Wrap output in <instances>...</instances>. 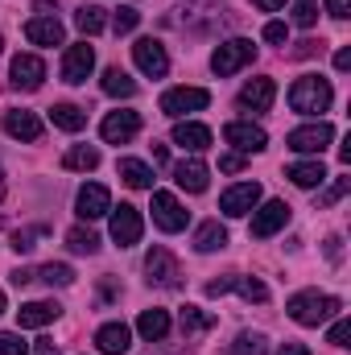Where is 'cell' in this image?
Listing matches in <instances>:
<instances>
[{"label":"cell","mask_w":351,"mask_h":355,"mask_svg":"<svg viewBox=\"0 0 351 355\" xmlns=\"http://www.w3.org/2000/svg\"><path fill=\"white\" fill-rule=\"evenodd\" d=\"M289 37V29H285V21H268L264 25V42H273V46H281Z\"/></svg>","instance_id":"obj_43"},{"label":"cell","mask_w":351,"mask_h":355,"mask_svg":"<svg viewBox=\"0 0 351 355\" xmlns=\"http://www.w3.org/2000/svg\"><path fill=\"white\" fill-rule=\"evenodd\" d=\"M116 174L124 178L132 190H149V186H153V170H149L145 162H137V157H120V162H116Z\"/></svg>","instance_id":"obj_27"},{"label":"cell","mask_w":351,"mask_h":355,"mask_svg":"<svg viewBox=\"0 0 351 355\" xmlns=\"http://www.w3.org/2000/svg\"><path fill=\"white\" fill-rule=\"evenodd\" d=\"M323 50V42H314V37H306V42H298L293 50H289V58H314Z\"/></svg>","instance_id":"obj_44"},{"label":"cell","mask_w":351,"mask_h":355,"mask_svg":"<svg viewBox=\"0 0 351 355\" xmlns=\"http://www.w3.org/2000/svg\"><path fill=\"white\" fill-rule=\"evenodd\" d=\"M327 257L339 265V257H343V248H339V236H331V240H327Z\"/></svg>","instance_id":"obj_48"},{"label":"cell","mask_w":351,"mask_h":355,"mask_svg":"<svg viewBox=\"0 0 351 355\" xmlns=\"http://www.w3.org/2000/svg\"><path fill=\"white\" fill-rule=\"evenodd\" d=\"M285 223H289V202L268 198L261 211H252V227H248V232H252L257 240H268V236H277Z\"/></svg>","instance_id":"obj_10"},{"label":"cell","mask_w":351,"mask_h":355,"mask_svg":"<svg viewBox=\"0 0 351 355\" xmlns=\"http://www.w3.org/2000/svg\"><path fill=\"white\" fill-rule=\"evenodd\" d=\"M103 91L116 95V99H128V95H137V79H128V71H120V67H108L103 71Z\"/></svg>","instance_id":"obj_30"},{"label":"cell","mask_w":351,"mask_h":355,"mask_svg":"<svg viewBox=\"0 0 351 355\" xmlns=\"http://www.w3.org/2000/svg\"><path fill=\"white\" fill-rule=\"evenodd\" d=\"M95 347L103 355H124L132 347V331H128L124 322H103V327L95 331Z\"/></svg>","instance_id":"obj_18"},{"label":"cell","mask_w":351,"mask_h":355,"mask_svg":"<svg viewBox=\"0 0 351 355\" xmlns=\"http://www.w3.org/2000/svg\"><path fill=\"white\" fill-rule=\"evenodd\" d=\"M236 355H268V339L257 335V331H244L236 339Z\"/></svg>","instance_id":"obj_36"},{"label":"cell","mask_w":351,"mask_h":355,"mask_svg":"<svg viewBox=\"0 0 351 355\" xmlns=\"http://www.w3.org/2000/svg\"><path fill=\"white\" fill-rule=\"evenodd\" d=\"M335 71H351V50H339L335 54Z\"/></svg>","instance_id":"obj_50"},{"label":"cell","mask_w":351,"mask_h":355,"mask_svg":"<svg viewBox=\"0 0 351 355\" xmlns=\"http://www.w3.org/2000/svg\"><path fill=\"white\" fill-rule=\"evenodd\" d=\"M0 198H4V170H0Z\"/></svg>","instance_id":"obj_55"},{"label":"cell","mask_w":351,"mask_h":355,"mask_svg":"<svg viewBox=\"0 0 351 355\" xmlns=\"http://www.w3.org/2000/svg\"><path fill=\"white\" fill-rule=\"evenodd\" d=\"M194 248H198V252H219V248H228V227H223L219 219L198 223V232H194Z\"/></svg>","instance_id":"obj_26"},{"label":"cell","mask_w":351,"mask_h":355,"mask_svg":"<svg viewBox=\"0 0 351 355\" xmlns=\"http://www.w3.org/2000/svg\"><path fill=\"white\" fill-rule=\"evenodd\" d=\"M0 46H4V37H0Z\"/></svg>","instance_id":"obj_57"},{"label":"cell","mask_w":351,"mask_h":355,"mask_svg":"<svg viewBox=\"0 0 351 355\" xmlns=\"http://www.w3.org/2000/svg\"><path fill=\"white\" fill-rule=\"evenodd\" d=\"M62 166L67 170H95L99 166V149H91V145H75V149H67V157H62Z\"/></svg>","instance_id":"obj_32"},{"label":"cell","mask_w":351,"mask_h":355,"mask_svg":"<svg viewBox=\"0 0 351 355\" xmlns=\"http://www.w3.org/2000/svg\"><path fill=\"white\" fill-rule=\"evenodd\" d=\"M153 223L162 227V232H182L186 227V207L178 202L170 190H153Z\"/></svg>","instance_id":"obj_13"},{"label":"cell","mask_w":351,"mask_h":355,"mask_svg":"<svg viewBox=\"0 0 351 355\" xmlns=\"http://www.w3.org/2000/svg\"><path fill=\"white\" fill-rule=\"evenodd\" d=\"M331 99H335V91H331V83H327L323 75H302V79H293V87H289V107L302 112V116L327 112Z\"/></svg>","instance_id":"obj_2"},{"label":"cell","mask_w":351,"mask_h":355,"mask_svg":"<svg viewBox=\"0 0 351 355\" xmlns=\"http://www.w3.org/2000/svg\"><path fill=\"white\" fill-rule=\"evenodd\" d=\"M58 314H62V306H58V302H25V306L17 310V327L37 331V327H50Z\"/></svg>","instance_id":"obj_20"},{"label":"cell","mask_w":351,"mask_h":355,"mask_svg":"<svg viewBox=\"0 0 351 355\" xmlns=\"http://www.w3.org/2000/svg\"><path fill=\"white\" fill-rule=\"evenodd\" d=\"M174 145L190 149V153H203V149H211V128H207V124H194V120H178L174 124Z\"/></svg>","instance_id":"obj_22"},{"label":"cell","mask_w":351,"mask_h":355,"mask_svg":"<svg viewBox=\"0 0 351 355\" xmlns=\"http://www.w3.org/2000/svg\"><path fill=\"white\" fill-rule=\"evenodd\" d=\"M132 62H137V71L149 75V79H162V75L170 71V54H166V46H162L157 37H141V42L132 46Z\"/></svg>","instance_id":"obj_4"},{"label":"cell","mask_w":351,"mask_h":355,"mask_svg":"<svg viewBox=\"0 0 351 355\" xmlns=\"http://www.w3.org/2000/svg\"><path fill=\"white\" fill-rule=\"evenodd\" d=\"M335 141V128L327 124V120H318V124H306V128H293L289 137H285V145L293 149V153H323L327 145Z\"/></svg>","instance_id":"obj_5"},{"label":"cell","mask_w":351,"mask_h":355,"mask_svg":"<svg viewBox=\"0 0 351 355\" xmlns=\"http://www.w3.org/2000/svg\"><path fill=\"white\" fill-rule=\"evenodd\" d=\"M257 202H261V182H240V186L223 190L219 211H223V215H232V219H240V215L257 211Z\"/></svg>","instance_id":"obj_12"},{"label":"cell","mask_w":351,"mask_h":355,"mask_svg":"<svg viewBox=\"0 0 351 355\" xmlns=\"http://www.w3.org/2000/svg\"><path fill=\"white\" fill-rule=\"evenodd\" d=\"M0 314H4V293H0Z\"/></svg>","instance_id":"obj_56"},{"label":"cell","mask_w":351,"mask_h":355,"mask_svg":"<svg viewBox=\"0 0 351 355\" xmlns=\"http://www.w3.org/2000/svg\"><path fill=\"white\" fill-rule=\"evenodd\" d=\"M207 103H211V91H203V87H174L162 95V112L170 120H182L186 112H203Z\"/></svg>","instance_id":"obj_7"},{"label":"cell","mask_w":351,"mask_h":355,"mask_svg":"<svg viewBox=\"0 0 351 355\" xmlns=\"http://www.w3.org/2000/svg\"><path fill=\"white\" fill-rule=\"evenodd\" d=\"M137 132H141V116L137 112H108L103 124H99V137L108 145H128Z\"/></svg>","instance_id":"obj_11"},{"label":"cell","mask_w":351,"mask_h":355,"mask_svg":"<svg viewBox=\"0 0 351 355\" xmlns=\"http://www.w3.org/2000/svg\"><path fill=\"white\" fill-rule=\"evenodd\" d=\"M25 37L33 42V46H62V21L58 17H33V21H25Z\"/></svg>","instance_id":"obj_21"},{"label":"cell","mask_w":351,"mask_h":355,"mask_svg":"<svg viewBox=\"0 0 351 355\" xmlns=\"http://www.w3.org/2000/svg\"><path fill=\"white\" fill-rule=\"evenodd\" d=\"M244 302H268V289H264V281L257 277H236V285H232Z\"/></svg>","instance_id":"obj_35"},{"label":"cell","mask_w":351,"mask_h":355,"mask_svg":"<svg viewBox=\"0 0 351 355\" xmlns=\"http://www.w3.org/2000/svg\"><path fill=\"white\" fill-rule=\"evenodd\" d=\"M29 281H33V272H29V268H17V272H12V285H29Z\"/></svg>","instance_id":"obj_53"},{"label":"cell","mask_w":351,"mask_h":355,"mask_svg":"<svg viewBox=\"0 0 351 355\" xmlns=\"http://www.w3.org/2000/svg\"><path fill=\"white\" fill-rule=\"evenodd\" d=\"M0 355H29V347L21 343V335H8V331H0Z\"/></svg>","instance_id":"obj_42"},{"label":"cell","mask_w":351,"mask_h":355,"mask_svg":"<svg viewBox=\"0 0 351 355\" xmlns=\"http://www.w3.org/2000/svg\"><path fill=\"white\" fill-rule=\"evenodd\" d=\"M207 178H211V170H207L198 157H186V162L174 166V182L182 190H190V194H203V190H207Z\"/></svg>","instance_id":"obj_23"},{"label":"cell","mask_w":351,"mask_h":355,"mask_svg":"<svg viewBox=\"0 0 351 355\" xmlns=\"http://www.w3.org/2000/svg\"><path fill=\"white\" fill-rule=\"evenodd\" d=\"M223 141L236 145V153H261L264 145H268L264 128L252 124V120H232V124H223Z\"/></svg>","instance_id":"obj_9"},{"label":"cell","mask_w":351,"mask_h":355,"mask_svg":"<svg viewBox=\"0 0 351 355\" xmlns=\"http://www.w3.org/2000/svg\"><path fill=\"white\" fill-rule=\"evenodd\" d=\"M277 355H310V352H306L302 343H281V352H277Z\"/></svg>","instance_id":"obj_51"},{"label":"cell","mask_w":351,"mask_h":355,"mask_svg":"<svg viewBox=\"0 0 351 355\" xmlns=\"http://www.w3.org/2000/svg\"><path fill=\"white\" fill-rule=\"evenodd\" d=\"M327 12L335 21H343V17H351V0H327Z\"/></svg>","instance_id":"obj_47"},{"label":"cell","mask_w":351,"mask_h":355,"mask_svg":"<svg viewBox=\"0 0 351 355\" xmlns=\"http://www.w3.org/2000/svg\"><path fill=\"white\" fill-rule=\"evenodd\" d=\"M153 162H170V153H166V145H157V141H153Z\"/></svg>","instance_id":"obj_54"},{"label":"cell","mask_w":351,"mask_h":355,"mask_svg":"<svg viewBox=\"0 0 351 355\" xmlns=\"http://www.w3.org/2000/svg\"><path fill=\"white\" fill-rule=\"evenodd\" d=\"M75 25H79V33H83V37H95V33L103 29V8H95V4H83V8L75 12Z\"/></svg>","instance_id":"obj_33"},{"label":"cell","mask_w":351,"mask_h":355,"mask_svg":"<svg viewBox=\"0 0 351 355\" xmlns=\"http://www.w3.org/2000/svg\"><path fill=\"white\" fill-rule=\"evenodd\" d=\"M252 4H257V8H261V12H277V8H281V4H285V0H252Z\"/></svg>","instance_id":"obj_52"},{"label":"cell","mask_w":351,"mask_h":355,"mask_svg":"<svg viewBox=\"0 0 351 355\" xmlns=\"http://www.w3.org/2000/svg\"><path fill=\"white\" fill-rule=\"evenodd\" d=\"M50 120H54V128H62V132L87 128V112L75 107V103H54V107H50Z\"/></svg>","instance_id":"obj_28"},{"label":"cell","mask_w":351,"mask_h":355,"mask_svg":"<svg viewBox=\"0 0 351 355\" xmlns=\"http://www.w3.org/2000/svg\"><path fill=\"white\" fill-rule=\"evenodd\" d=\"M12 87H21V91H37L42 83H46V62L37 58V54H17L12 58Z\"/></svg>","instance_id":"obj_15"},{"label":"cell","mask_w":351,"mask_h":355,"mask_svg":"<svg viewBox=\"0 0 351 355\" xmlns=\"http://www.w3.org/2000/svg\"><path fill=\"white\" fill-rule=\"evenodd\" d=\"M348 339H351V322H348V318H339V322L331 327V335H327V343H331V347H351Z\"/></svg>","instance_id":"obj_40"},{"label":"cell","mask_w":351,"mask_h":355,"mask_svg":"<svg viewBox=\"0 0 351 355\" xmlns=\"http://www.w3.org/2000/svg\"><path fill=\"white\" fill-rule=\"evenodd\" d=\"M4 132L12 141H42V120L33 112L17 107V112H4Z\"/></svg>","instance_id":"obj_19"},{"label":"cell","mask_w":351,"mask_h":355,"mask_svg":"<svg viewBox=\"0 0 351 355\" xmlns=\"http://www.w3.org/2000/svg\"><path fill=\"white\" fill-rule=\"evenodd\" d=\"M232 285H236V277H219V281H207V297H223V293H232Z\"/></svg>","instance_id":"obj_46"},{"label":"cell","mask_w":351,"mask_h":355,"mask_svg":"<svg viewBox=\"0 0 351 355\" xmlns=\"http://www.w3.org/2000/svg\"><path fill=\"white\" fill-rule=\"evenodd\" d=\"M137 25H141V12H137V8H120V12L112 17V29H116V33H132Z\"/></svg>","instance_id":"obj_39"},{"label":"cell","mask_w":351,"mask_h":355,"mask_svg":"<svg viewBox=\"0 0 351 355\" xmlns=\"http://www.w3.org/2000/svg\"><path fill=\"white\" fill-rule=\"evenodd\" d=\"M137 331H141V339L145 343H162L166 335H170V314L166 310H141V318H137Z\"/></svg>","instance_id":"obj_24"},{"label":"cell","mask_w":351,"mask_h":355,"mask_svg":"<svg viewBox=\"0 0 351 355\" xmlns=\"http://www.w3.org/2000/svg\"><path fill=\"white\" fill-rule=\"evenodd\" d=\"M219 170H223V174H240V170H244V153H223V157H219Z\"/></svg>","instance_id":"obj_45"},{"label":"cell","mask_w":351,"mask_h":355,"mask_svg":"<svg viewBox=\"0 0 351 355\" xmlns=\"http://www.w3.org/2000/svg\"><path fill=\"white\" fill-rule=\"evenodd\" d=\"M141 232H145V219H141V211H137V207H128V202L112 207V240H116L120 248L141 244Z\"/></svg>","instance_id":"obj_6"},{"label":"cell","mask_w":351,"mask_h":355,"mask_svg":"<svg viewBox=\"0 0 351 355\" xmlns=\"http://www.w3.org/2000/svg\"><path fill=\"white\" fill-rule=\"evenodd\" d=\"M348 190H351V178H335V182H331V186H327V190L318 194V211H327V207H335V202H339V198H343Z\"/></svg>","instance_id":"obj_37"},{"label":"cell","mask_w":351,"mask_h":355,"mask_svg":"<svg viewBox=\"0 0 351 355\" xmlns=\"http://www.w3.org/2000/svg\"><path fill=\"white\" fill-rule=\"evenodd\" d=\"M46 227H29V232H17L12 236V252H33V240L42 236Z\"/></svg>","instance_id":"obj_41"},{"label":"cell","mask_w":351,"mask_h":355,"mask_svg":"<svg viewBox=\"0 0 351 355\" xmlns=\"http://www.w3.org/2000/svg\"><path fill=\"white\" fill-rule=\"evenodd\" d=\"M33 277H42L46 285H75V268H71V265H54V261H50V265H42Z\"/></svg>","instance_id":"obj_34"},{"label":"cell","mask_w":351,"mask_h":355,"mask_svg":"<svg viewBox=\"0 0 351 355\" xmlns=\"http://www.w3.org/2000/svg\"><path fill=\"white\" fill-rule=\"evenodd\" d=\"M145 272H149V285H157V289H178L182 285V268H178L174 252H166V248H149Z\"/></svg>","instance_id":"obj_8"},{"label":"cell","mask_w":351,"mask_h":355,"mask_svg":"<svg viewBox=\"0 0 351 355\" xmlns=\"http://www.w3.org/2000/svg\"><path fill=\"white\" fill-rule=\"evenodd\" d=\"M95 71V50H91L87 42H79V46H71L67 54H62V83H87V75Z\"/></svg>","instance_id":"obj_14"},{"label":"cell","mask_w":351,"mask_h":355,"mask_svg":"<svg viewBox=\"0 0 351 355\" xmlns=\"http://www.w3.org/2000/svg\"><path fill=\"white\" fill-rule=\"evenodd\" d=\"M178 322H182V335L190 339V335H207V331L215 327V314H207V310H198V306H186V310L178 314Z\"/></svg>","instance_id":"obj_29"},{"label":"cell","mask_w":351,"mask_h":355,"mask_svg":"<svg viewBox=\"0 0 351 355\" xmlns=\"http://www.w3.org/2000/svg\"><path fill=\"white\" fill-rule=\"evenodd\" d=\"M285 178L293 182V186H302V190H314V186H323L327 182V170H323V162L318 157H310V162H293Z\"/></svg>","instance_id":"obj_25"},{"label":"cell","mask_w":351,"mask_h":355,"mask_svg":"<svg viewBox=\"0 0 351 355\" xmlns=\"http://www.w3.org/2000/svg\"><path fill=\"white\" fill-rule=\"evenodd\" d=\"M33 355H58V343L54 339H37V352Z\"/></svg>","instance_id":"obj_49"},{"label":"cell","mask_w":351,"mask_h":355,"mask_svg":"<svg viewBox=\"0 0 351 355\" xmlns=\"http://www.w3.org/2000/svg\"><path fill=\"white\" fill-rule=\"evenodd\" d=\"M273 99H277V83L273 79H252L248 87L240 91V112H268L273 107Z\"/></svg>","instance_id":"obj_17"},{"label":"cell","mask_w":351,"mask_h":355,"mask_svg":"<svg viewBox=\"0 0 351 355\" xmlns=\"http://www.w3.org/2000/svg\"><path fill=\"white\" fill-rule=\"evenodd\" d=\"M285 310H289V318H293L298 327H318V322H327V318L339 314V297L318 293V289H302V293H293V297L285 302Z\"/></svg>","instance_id":"obj_1"},{"label":"cell","mask_w":351,"mask_h":355,"mask_svg":"<svg viewBox=\"0 0 351 355\" xmlns=\"http://www.w3.org/2000/svg\"><path fill=\"white\" fill-rule=\"evenodd\" d=\"M257 58V46L248 42V37H232V42H223V46H215V54H211V71L215 75H236V71H244L248 62Z\"/></svg>","instance_id":"obj_3"},{"label":"cell","mask_w":351,"mask_h":355,"mask_svg":"<svg viewBox=\"0 0 351 355\" xmlns=\"http://www.w3.org/2000/svg\"><path fill=\"white\" fill-rule=\"evenodd\" d=\"M67 248L79 252V257H95V252H99V236H95L91 227H71V232H67Z\"/></svg>","instance_id":"obj_31"},{"label":"cell","mask_w":351,"mask_h":355,"mask_svg":"<svg viewBox=\"0 0 351 355\" xmlns=\"http://www.w3.org/2000/svg\"><path fill=\"white\" fill-rule=\"evenodd\" d=\"M75 211H79L83 219H99V215H108V211H112V194H108V186L87 182V186L79 190V198H75Z\"/></svg>","instance_id":"obj_16"},{"label":"cell","mask_w":351,"mask_h":355,"mask_svg":"<svg viewBox=\"0 0 351 355\" xmlns=\"http://www.w3.org/2000/svg\"><path fill=\"white\" fill-rule=\"evenodd\" d=\"M314 21H318V8H314L310 0H298V4H293V25H298V29H310Z\"/></svg>","instance_id":"obj_38"}]
</instances>
